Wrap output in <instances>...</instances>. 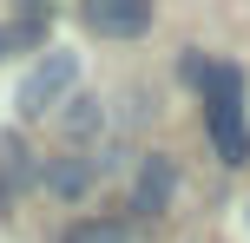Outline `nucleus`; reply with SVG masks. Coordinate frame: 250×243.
<instances>
[{"mask_svg":"<svg viewBox=\"0 0 250 243\" xmlns=\"http://www.w3.org/2000/svg\"><path fill=\"white\" fill-rule=\"evenodd\" d=\"M204 118H211V145L224 165H250V125H244V73L217 66L211 92H204Z\"/></svg>","mask_w":250,"mask_h":243,"instance_id":"obj_1","label":"nucleus"},{"mask_svg":"<svg viewBox=\"0 0 250 243\" xmlns=\"http://www.w3.org/2000/svg\"><path fill=\"white\" fill-rule=\"evenodd\" d=\"M73 79H79V59L73 53H40L33 73L20 79V118H40V112H60L66 99H73Z\"/></svg>","mask_w":250,"mask_h":243,"instance_id":"obj_2","label":"nucleus"},{"mask_svg":"<svg viewBox=\"0 0 250 243\" xmlns=\"http://www.w3.org/2000/svg\"><path fill=\"white\" fill-rule=\"evenodd\" d=\"M171 191H178V165L171 158H138V178H132V210L138 217H165L171 210Z\"/></svg>","mask_w":250,"mask_h":243,"instance_id":"obj_3","label":"nucleus"},{"mask_svg":"<svg viewBox=\"0 0 250 243\" xmlns=\"http://www.w3.org/2000/svg\"><path fill=\"white\" fill-rule=\"evenodd\" d=\"M86 26L105 39H138L151 26V7L145 0H86Z\"/></svg>","mask_w":250,"mask_h":243,"instance_id":"obj_4","label":"nucleus"},{"mask_svg":"<svg viewBox=\"0 0 250 243\" xmlns=\"http://www.w3.org/2000/svg\"><path fill=\"white\" fill-rule=\"evenodd\" d=\"M33 178H40L33 151H26V145H20V138L7 131V138H0V217H7V204H13V197H20V191H26Z\"/></svg>","mask_w":250,"mask_h":243,"instance_id":"obj_5","label":"nucleus"},{"mask_svg":"<svg viewBox=\"0 0 250 243\" xmlns=\"http://www.w3.org/2000/svg\"><path fill=\"white\" fill-rule=\"evenodd\" d=\"M92 178H99V165H92L86 151H66V158H53V165H46V191L60 197V204L86 197V191H92Z\"/></svg>","mask_w":250,"mask_h":243,"instance_id":"obj_6","label":"nucleus"},{"mask_svg":"<svg viewBox=\"0 0 250 243\" xmlns=\"http://www.w3.org/2000/svg\"><path fill=\"white\" fill-rule=\"evenodd\" d=\"M60 131H66V145H73V138H92V131H99V99L73 92V99H66V112H60Z\"/></svg>","mask_w":250,"mask_h":243,"instance_id":"obj_7","label":"nucleus"},{"mask_svg":"<svg viewBox=\"0 0 250 243\" xmlns=\"http://www.w3.org/2000/svg\"><path fill=\"white\" fill-rule=\"evenodd\" d=\"M66 243H132V230H125V217H86L66 230Z\"/></svg>","mask_w":250,"mask_h":243,"instance_id":"obj_8","label":"nucleus"},{"mask_svg":"<svg viewBox=\"0 0 250 243\" xmlns=\"http://www.w3.org/2000/svg\"><path fill=\"white\" fill-rule=\"evenodd\" d=\"M178 79H185V86H198V92H211V79H217V66L204 59V53H185V59H178Z\"/></svg>","mask_w":250,"mask_h":243,"instance_id":"obj_9","label":"nucleus"}]
</instances>
